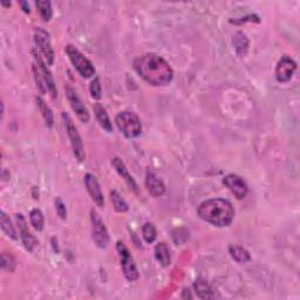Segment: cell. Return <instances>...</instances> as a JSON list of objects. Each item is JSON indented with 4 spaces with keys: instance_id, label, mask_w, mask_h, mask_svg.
<instances>
[{
    "instance_id": "32",
    "label": "cell",
    "mask_w": 300,
    "mask_h": 300,
    "mask_svg": "<svg viewBox=\"0 0 300 300\" xmlns=\"http://www.w3.org/2000/svg\"><path fill=\"white\" fill-rule=\"evenodd\" d=\"M3 6H11V3H2Z\"/></svg>"
},
{
    "instance_id": "4",
    "label": "cell",
    "mask_w": 300,
    "mask_h": 300,
    "mask_svg": "<svg viewBox=\"0 0 300 300\" xmlns=\"http://www.w3.org/2000/svg\"><path fill=\"white\" fill-rule=\"evenodd\" d=\"M117 128L125 136L129 138L137 137L142 133V123L139 117L133 112H122L115 117Z\"/></svg>"
},
{
    "instance_id": "10",
    "label": "cell",
    "mask_w": 300,
    "mask_h": 300,
    "mask_svg": "<svg viewBox=\"0 0 300 300\" xmlns=\"http://www.w3.org/2000/svg\"><path fill=\"white\" fill-rule=\"evenodd\" d=\"M297 69V64L291 59L289 55L282 56V59L278 61L276 67V79L278 82L285 84L292 79L293 74Z\"/></svg>"
},
{
    "instance_id": "12",
    "label": "cell",
    "mask_w": 300,
    "mask_h": 300,
    "mask_svg": "<svg viewBox=\"0 0 300 300\" xmlns=\"http://www.w3.org/2000/svg\"><path fill=\"white\" fill-rule=\"evenodd\" d=\"M223 184L230 191L235 195L238 199H243L248 195V186L244 179L237 175H228L223 178Z\"/></svg>"
},
{
    "instance_id": "21",
    "label": "cell",
    "mask_w": 300,
    "mask_h": 300,
    "mask_svg": "<svg viewBox=\"0 0 300 300\" xmlns=\"http://www.w3.org/2000/svg\"><path fill=\"white\" fill-rule=\"evenodd\" d=\"M232 44L235 46L236 52L239 55H244L249 49V40L243 32H237L232 39Z\"/></svg>"
},
{
    "instance_id": "9",
    "label": "cell",
    "mask_w": 300,
    "mask_h": 300,
    "mask_svg": "<svg viewBox=\"0 0 300 300\" xmlns=\"http://www.w3.org/2000/svg\"><path fill=\"white\" fill-rule=\"evenodd\" d=\"M34 40L38 48L40 49L41 54L44 55L47 65L52 66L54 63V51H53L51 38H49L48 32L44 30L43 27L34 28Z\"/></svg>"
},
{
    "instance_id": "25",
    "label": "cell",
    "mask_w": 300,
    "mask_h": 300,
    "mask_svg": "<svg viewBox=\"0 0 300 300\" xmlns=\"http://www.w3.org/2000/svg\"><path fill=\"white\" fill-rule=\"evenodd\" d=\"M30 221H31L32 227L34 228L36 231H41V230L44 229L45 218H44L43 212H41V210H39V209H33V210L31 211Z\"/></svg>"
},
{
    "instance_id": "14",
    "label": "cell",
    "mask_w": 300,
    "mask_h": 300,
    "mask_svg": "<svg viewBox=\"0 0 300 300\" xmlns=\"http://www.w3.org/2000/svg\"><path fill=\"white\" fill-rule=\"evenodd\" d=\"M85 184H86V188H87L88 194L90 195V197H92V199L95 202L97 207L104 208L105 197H104V194H102L100 184H98L95 176H94L93 174H86Z\"/></svg>"
},
{
    "instance_id": "16",
    "label": "cell",
    "mask_w": 300,
    "mask_h": 300,
    "mask_svg": "<svg viewBox=\"0 0 300 300\" xmlns=\"http://www.w3.org/2000/svg\"><path fill=\"white\" fill-rule=\"evenodd\" d=\"M112 164H113V167L115 168V170L117 171V174L126 181V183L128 184V187L131 189V190L137 191V184H136V182H135V179L133 178V176L129 174V171H128V169H127L126 164L122 162V159H120L118 157H114L112 159Z\"/></svg>"
},
{
    "instance_id": "26",
    "label": "cell",
    "mask_w": 300,
    "mask_h": 300,
    "mask_svg": "<svg viewBox=\"0 0 300 300\" xmlns=\"http://www.w3.org/2000/svg\"><path fill=\"white\" fill-rule=\"evenodd\" d=\"M36 7H38V11L45 22H49L53 15V10H52V5L49 2H46V0H40V2L35 3Z\"/></svg>"
},
{
    "instance_id": "28",
    "label": "cell",
    "mask_w": 300,
    "mask_h": 300,
    "mask_svg": "<svg viewBox=\"0 0 300 300\" xmlns=\"http://www.w3.org/2000/svg\"><path fill=\"white\" fill-rule=\"evenodd\" d=\"M89 92L90 95L94 98V100H100L101 98V84H100V79L98 77H95L92 81V84L89 86Z\"/></svg>"
},
{
    "instance_id": "1",
    "label": "cell",
    "mask_w": 300,
    "mask_h": 300,
    "mask_svg": "<svg viewBox=\"0 0 300 300\" xmlns=\"http://www.w3.org/2000/svg\"><path fill=\"white\" fill-rule=\"evenodd\" d=\"M134 68L138 75L151 86H167L174 76L170 65L162 56L154 53L137 56L134 60Z\"/></svg>"
},
{
    "instance_id": "11",
    "label": "cell",
    "mask_w": 300,
    "mask_h": 300,
    "mask_svg": "<svg viewBox=\"0 0 300 300\" xmlns=\"http://www.w3.org/2000/svg\"><path fill=\"white\" fill-rule=\"evenodd\" d=\"M65 92H66V95H67L69 105H71L72 109L74 110V113L76 114V116L79 117L84 123H88L90 120L88 109L86 108L85 104L82 102L79 95H77V94L75 93V90L71 87H66Z\"/></svg>"
},
{
    "instance_id": "19",
    "label": "cell",
    "mask_w": 300,
    "mask_h": 300,
    "mask_svg": "<svg viewBox=\"0 0 300 300\" xmlns=\"http://www.w3.org/2000/svg\"><path fill=\"white\" fill-rule=\"evenodd\" d=\"M194 287L196 294L198 295L201 299H210L215 297L211 286L209 285L207 281H204V279H197L194 284Z\"/></svg>"
},
{
    "instance_id": "24",
    "label": "cell",
    "mask_w": 300,
    "mask_h": 300,
    "mask_svg": "<svg viewBox=\"0 0 300 300\" xmlns=\"http://www.w3.org/2000/svg\"><path fill=\"white\" fill-rule=\"evenodd\" d=\"M110 199H112L113 207L115 209V211L117 212H127L129 210V207L125 198L120 195V192L117 190H112L110 191Z\"/></svg>"
},
{
    "instance_id": "8",
    "label": "cell",
    "mask_w": 300,
    "mask_h": 300,
    "mask_svg": "<svg viewBox=\"0 0 300 300\" xmlns=\"http://www.w3.org/2000/svg\"><path fill=\"white\" fill-rule=\"evenodd\" d=\"M116 249L118 252V257H120L121 268H122L125 277L128 279L129 282L137 281L139 277V273L136 268V264H135V262H134V258L131 257L128 248H127L122 242H117Z\"/></svg>"
},
{
    "instance_id": "5",
    "label": "cell",
    "mask_w": 300,
    "mask_h": 300,
    "mask_svg": "<svg viewBox=\"0 0 300 300\" xmlns=\"http://www.w3.org/2000/svg\"><path fill=\"white\" fill-rule=\"evenodd\" d=\"M66 53H67L74 68L76 69L77 73H79L82 77L88 79V77H92L94 74H95V68H94L93 64L82 54L79 49L74 47L73 45H68V46L66 47Z\"/></svg>"
},
{
    "instance_id": "30",
    "label": "cell",
    "mask_w": 300,
    "mask_h": 300,
    "mask_svg": "<svg viewBox=\"0 0 300 300\" xmlns=\"http://www.w3.org/2000/svg\"><path fill=\"white\" fill-rule=\"evenodd\" d=\"M15 266L14 259L11 256H8L6 253L2 254V268L4 270H8V271H13Z\"/></svg>"
},
{
    "instance_id": "23",
    "label": "cell",
    "mask_w": 300,
    "mask_h": 300,
    "mask_svg": "<svg viewBox=\"0 0 300 300\" xmlns=\"http://www.w3.org/2000/svg\"><path fill=\"white\" fill-rule=\"evenodd\" d=\"M36 104H38V107L41 112V115H43L45 123L48 128H52L53 125H54V116H53L52 109L49 108L48 105L45 102L41 97H36Z\"/></svg>"
},
{
    "instance_id": "22",
    "label": "cell",
    "mask_w": 300,
    "mask_h": 300,
    "mask_svg": "<svg viewBox=\"0 0 300 300\" xmlns=\"http://www.w3.org/2000/svg\"><path fill=\"white\" fill-rule=\"evenodd\" d=\"M0 224H2L3 231L6 233L7 237H10L11 239H13V241L18 239V236H16V231H15L14 225L12 224L10 217H8L4 211L0 212Z\"/></svg>"
},
{
    "instance_id": "2",
    "label": "cell",
    "mask_w": 300,
    "mask_h": 300,
    "mask_svg": "<svg viewBox=\"0 0 300 300\" xmlns=\"http://www.w3.org/2000/svg\"><path fill=\"white\" fill-rule=\"evenodd\" d=\"M197 215L201 219L215 227H229L235 218V210L231 203L223 198L208 199L197 209Z\"/></svg>"
},
{
    "instance_id": "31",
    "label": "cell",
    "mask_w": 300,
    "mask_h": 300,
    "mask_svg": "<svg viewBox=\"0 0 300 300\" xmlns=\"http://www.w3.org/2000/svg\"><path fill=\"white\" fill-rule=\"evenodd\" d=\"M20 5H22L25 13H30V5H28L26 2H22L20 3Z\"/></svg>"
},
{
    "instance_id": "27",
    "label": "cell",
    "mask_w": 300,
    "mask_h": 300,
    "mask_svg": "<svg viewBox=\"0 0 300 300\" xmlns=\"http://www.w3.org/2000/svg\"><path fill=\"white\" fill-rule=\"evenodd\" d=\"M142 236L148 244L154 243L156 239V236H157V232H156V228L154 227L153 223H146L145 225H143Z\"/></svg>"
},
{
    "instance_id": "6",
    "label": "cell",
    "mask_w": 300,
    "mask_h": 300,
    "mask_svg": "<svg viewBox=\"0 0 300 300\" xmlns=\"http://www.w3.org/2000/svg\"><path fill=\"white\" fill-rule=\"evenodd\" d=\"M61 117H63L65 128H66V131H67V135L69 137V141H71V146H72L74 156H75L76 159L79 162L85 161L86 154H85V149H84V143H82V139H81L79 131H77V128L75 127V125H74L73 120L67 113L64 112L63 114H61Z\"/></svg>"
},
{
    "instance_id": "20",
    "label": "cell",
    "mask_w": 300,
    "mask_h": 300,
    "mask_svg": "<svg viewBox=\"0 0 300 300\" xmlns=\"http://www.w3.org/2000/svg\"><path fill=\"white\" fill-rule=\"evenodd\" d=\"M229 253L237 263H248L251 261V256H250L249 251L242 246L238 245H230L229 246Z\"/></svg>"
},
{
    "instance_id": "15",
    "label": "cell",
    "mask_w": 300,
    "mask_h": 300,
    "mask_svg": "<svg viewBox=\"0 0 300 300\" xmlns=\"http://www.w3.org/2000/svg\"><path fill=\"white\" fill-rule=\"evenodd\" d=\"M146 187L148 192L154 197H159L166 192V186L153 171L148 170L146 175Z\"/></svg>"
},
{
    "instance_id": "13",
    "label": "cell",
    "mask_w": 300,
    "mask_h": 300,
    "mask_svg": "<svg viewBox=\"0 0 300 300\" xmlns=\"http://www.w3.org/2000/svg\"><path fill=\"white\" fill-rule=\"evenodd\" d=\"M15 221H16V224H18V228L20 230V238H22L25 249H26L27 251L33 252L38 243H36L35 238L32 236L30 230H28V225L26 223V219L24 218V216L22 215V213H16Z\"/></svg>"
},
{
    "instance_id": "17",
    "label": "cell",
    "mask_w": 300,
    "mask_h": 300,
    "mask_svg": "<svg viewBox=\"0 0 300 300\" xmlns=\"http://www.w3.org/2000/svg\"><path fill=\"white\" fill-rule=\"evenodd\" d=\"M93 109H94V113H95L96 120L98 123H100V126L102 127V128H104L107 133H112L113 131L112 122H110V118L104 107H102L100 104H95L93 107Z\"/></svg>"
},
{
    "instance_id": "29",
    "label": "cell",
    "mask_w": 300,
    "mask_h": 300,
    "mask_svg": "<svg viewBox=\"0 0 300 300\" xmlns=\"http://www.w3.org/2000/svg\"><path fill=\"white\" fill-rule=\"evenodd\" d=\"M55 210L57 216H59L61 219H66V217H67V210H66V205L64 203V201L61 199L60 197H56L55 199Z\"/></svg>"
},
{
    "instance_id": "3",
    "label": "cell",
    "mask_w": 300,
    "mask_h": 300,
    "mask_svg": "<svg viewBox=\"0 0 300 300\" xmlns=\"http://www.w3.org/2000/svg\"><path fill=\"white\" fill-rule=\"evenodd\" d=\"M34 56V64H33V73H34L36 87L40 89L41 93L49 92L53 97L56 96V88L51 72L46 67L41 56L35 51L33 52Z\"/></svg>"
},
{
    "instance_id": "18",
    "label": "cell",
    "mask_w": 300,
    "mask_h": 300,
    "mask_svg": "<svg viewBox=\"0 0 300 300\" xmlns=\"http://www.w3.org/2000/svg\"><path fill=\"white\" fill-rule=\"evenodd\" d=\"M155 257L159 264L164 266V268L170 265L171 263L170 250L166 243H158L155 246Z\"/></svg>"
},
{
    "instance_id": "7",
    "label": "cell",
    "mask_w": 300,
    "mask_h": 300,
    "mask_svg": "<svg viewBox=\"0 0 300 300\" xmlns=\"http://www.w3.org/2000/svg\"><path fill=\"white\" fill-rule=\"evenodd\" d=\"M90 222H92V238L98 248L107 249L109 245L110 238L108 235L105 222L102 221L100 215L92 209L90 211Z\"/></svg>"
}]
</instances>
